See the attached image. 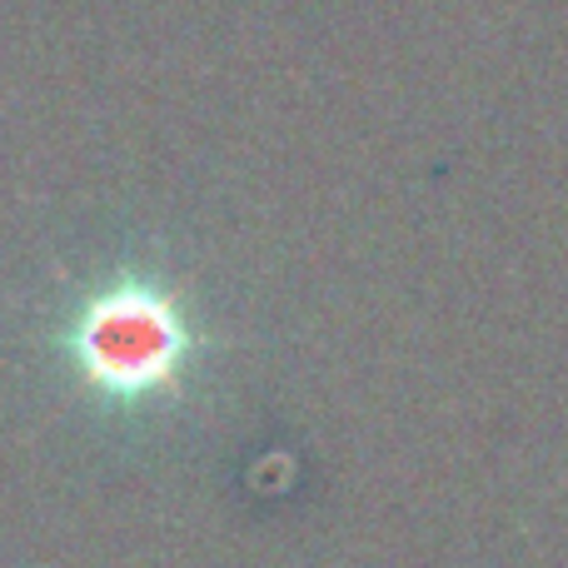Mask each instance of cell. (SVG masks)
I'll return each instance as SVG.
<instances>
[{"label":"cell","instance_id":"obj_1","mask_svg":"<svg viewBox=\"0 0 568 568\" xmlns=\"http://www.w3.org/2000/svg\"><path fill=\"white\" fill-rule=\"evenodd\" d=\"M75 344H80L85 369L100 384L140 389V384H160L175 369L185 329H180L175 310L155 290L125 284V290L90 304L85 320H80Z\"/></svg>","mask_w":568,"mask_h":568}]
</instances>
